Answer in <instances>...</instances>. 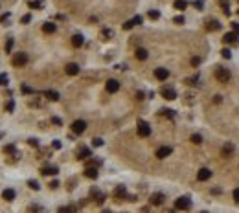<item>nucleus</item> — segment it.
I'll return each mask as SVG.
<instances>
[{
	"label": "nucleus",
	"mask_w": 239,
	"mask_h": 213,
	"mask_svg": "<svg viewBox=\"0 0 239 213\" xmlns=\"http://www.w3.org/2000/svg\"><path fill=\"white\" fill-rule=\"evenodd\" d=\"M40 173H42V174H57V173H59V169H57V167H50V165H48V167H42V169H40Z\"/></svg>",
	"instance_id": "412c9836"
},
{
	"label": "nucleus",
	"mask_w": 239,
	"mask_h": 213,
	"mask_svg": "<svg viewBox=\"0 0 239 213\" xmlns=\"http://www.w3.org/2000/svg\"><path fill=\"white\" fill-rule=\"evenodd\" d=\"M70 129H72V132H74V134H83V132L87 131V123H85L83 119H76V121L72 123V127H70Z\"/></svg>",
	"instance_id": "7ed1b4c3"
},
{
	"label": "nucleus",
	"mask_w": 239,
	"mask_h": 213,
	"mask_svg": "<svg viewBox=\"0 0 239 213\" xmlns=\"http://www.w3.org/2000/svg\"><path fill=\"white\" fill-rule=\"evenodd\" d=\"M92 145H94V147H101V145H103V140H101V138H94V140H92Z\"/></svg>",
	"instance_id": "4c0bfd02"
},
{
	"label": "nucleus",
	"mask_w": 239,
	"mask_h": 213,
	"mask_svg": "<svg viewBox=\"0 0 239 213\" xmlns=\"http://www.w3.org/2000/svg\"><path fill=\"white\" fill-rule=\"evenodd\" d=\"M232 151H234V147H232L230 143H226V145H224V149H223V155L226 156L228 153H232Z\"/></svg>",
	"instance_id": "72a5a7b5"
},
{
	"label": "nucleus",
	"mask_w": 239,
	"mask_h": 213,
	"mask_svg": "<svg viewBox=\"0 0 239 213\" xmlns=\"http://www.w3.org/2000/svg\"><path fill=\"white\" fill-rule=\"evenodd\" d=\"M173 22H175V24H184V17H175V19H173Z\"/></svg>",
	"instance_id": "49530a36"
},
{
	"label": "nucleus",
	"mask_w": 239,
	"mask_h": 213,
	"mask_svg": "<svg viewBox=\"0 0 239 213\" xmlns=\"http://www.w3.org/2000/svg\"><path fill=\"white\" fill-rule=\"evenodd\" d=\"M57 186H59V182H57V180H54V182H52V184H50V188H52V189H55V188H57Z\"/></svg>",
	"instance_id": "603ef678"
},
{
	"label": "nucleus",
	"mask_w": 239,
	"mask_h": 213,
	"mask_svg": "<svg viewBox=\"0 0 239 213\" xmlns=\"http://www.w3.org/2000/svg\"><path fill=\"white\" fill-rule=\"evenodd\" d=\"M118 90H120V83L116 79H109V81H107V92L114 94V92H118Z\"/></svg>",
	"instance_id": "1a4fd4ad"
},
{
	"label": "nucleus",
	"mask_w": 239,
	"mask_h": 213,
	"mask_svg": "<svg viewBox=\"0 0 239 213\" xmlns=\"http://www.w3.org/2000/svg\"><path fill=\"white\" fill-rule=\"evenodd\" d=\"M223 42H224V44H236V42H237V33H236V31L226 33V35L223 37Z\"/></svg>",
	"instance_id": "9d476101"
},
{
	"label": "nucleus",
	"mask_w": 239,
	"mask_h": 213,
	"mask_svg": "<svg viewBox=\"0 0 239 213\" xmlns=\"http://www.w3.org/2000/svg\"><path fill=\"white\" fill-rule=\"evenodd\" d=\"M30 20H31V15L28 13V15H24V17H22V20H20V22H22V24H28Z\"/></svg>",
	"instance_id": "ea45409f"
},
{
	"label": "nucleus",
	"mask_w": 239,
	"mask_h": 213,
	"mask_svg": "<svg viewBox=\"0 0 239 213\" xmlns=\"http://www.w3.org/2000/svg\"><path fill=\"white\" fill-rule=\"evenodd\" d=\"M28 6H30L31 9H40V7H42V2H39V0H31Z\"/></svg>",
	"instance_id": "393cba45"
},
{
	"label": "nucleus",
	"mask_w": 239,
	"mask_h": 213,
	"mask_svg": "<svg viewBox=\"0 0 239 213\" xmlns=\"http://www.w3.org/2000/svg\"><path fill=\"white\" fill-rule=\"evenodd\" d=\"M30 210H35V211H40V210H42V208H40V206H31V208H30Z\"/></svg>",
	"instance_id": "6e6d98bb"
},
{
	"label": "nucleus",
	"mask_w": 239,
	"mask_h": 213,
	"mask_svg": "<svg viewBox=\"0 0 239 213\" xmlns=\"http://www.w3.org/2000/svg\"><path fill=\"white\" fill-rule=\"evenodd\" d=\"M215 79L219 83H228L230 81V72L226 68H223V66H217L215 68Z\"/></svg>",
	"instance_id": "f257e3e1"
},
{
	"label": "nucleus",
	"mask_w": 239,
	"mask_h": 213,
	"mask_svg": "<svg viewBox=\"0 0 239 213\" xmlns=\"http://www.w3.org/2000/svg\"><path fill=\"white\" fill-rule=\"evenodd\" d=\"M7 74H0V85H7Z\"/></svg>",
	"instance_id": "58836bf2"
},
{
	"label": "nucleus",
	"mask_w": 239,
	"mask_h": 213,
	"mask_svg": "<svg viewBox=\"0 0 239 213\" xmlns=\"http://www.w3.org/2000/svg\"><path fill=\"white\" fill-rule=\"evenodd\" d=\"M83 42H85V39H83V35H79V33L72 37V46H74V48H81Z\"/></svg>",
	"instance_id": "f3484780"
},
{
	"label": "nucleus",
	"mask_w": 239,
	"mask_h": 213,
	"mask_svg": "<svg viewBox=\"0 0 239 213\" xmlns=\"http://www.w3.org/2000/svg\"><path fill=\"white\" fill-rule=\"evenodd\" d=\"M133 22H134V26H136V24H142V22H143V19H142L140 15H136V17L133 19Z\"/></svg>",
	"instance_id": "a18cd8bd"
},
{
	"label": "nucleus",
	"mask_w": 239,
	"mask_h": 213,
	"mask_svg": "<svg viewBox=\"0 0 239 213\" xmlns=\"http://www.w3.org/2000/svg\"><path fill=\"white\" fill-rule=\"evenodd\" d=\"M133 26H134V22H133V19L127 20V22H123V30L127 31V30H133Z\"/></svg>",
	"instance_id": "c85d7f7f"
},
{
	"label": "nucleus",
	"mask_w": 239,
	"mask_h": 213,
	"mask_svg": "<svg viewBox=\"0 0 239 213\" xmlns=\"http://www.w3.org/2000/svg\"><path fill=\"white\" fill-rule=\"evenodd\" d=\"M13 44H15V42H13V39H7V42H6V52H7V53L13 50Z\"/></svg>",
	"instance_id": "c756f323"
},
{
	"label": "nucleus",
	"mask_w": 239,
	"mask_h": 213,
	"mask_svg": "<svg viewBox=\"0 0 239 213\" xmlns=\"http://www.w3.org/2000/svg\"><path fill=\"white\" fill-rule=\"evenodd\" d=\"M85 176H87V178H92V180H94V178H98V169L88 165V167L85 169Z\"/></svg>",
	"instance_id": "2eb2a0df"
},
{
	"label": "nucleus",
	"mask_w": 239,
	"mask_h": 213,
	"mask_svg": "<svg viewBox=\"0 0 239 213\" xmlns=\"http://www.w3.org/2000/svg\"><path fill=\"white\" fill-rule=\"evenodd\" d=\"M88 156H90V149H87V147L81 149L79 153H77V158H79V160H85V158H88Z\"/></svg>",
	"instance_id": "b1692460"
},
{
	"label": "nucleus",
	"mask_w": 239,
	"mask_h": 213,
	"mask_svg": "<svg viewBox=\"0 0 239 213\" xmlns=\"http://www.w3.org/2000/svg\"><path fill=\"white\" fill-rule=\"evenodd\" d=\"M193 6H195L197 9H202V2H200V0H197V2H193Z\"/></svg>",
	"instance_id": "3c124183"
},
{
	"label": "nucleus",
	"mask_w": 239,
	"mask_h": 213,
	"mask_svg": "<svg viewBox=\"0 0 239 213\" xmlns=\"http://www.w3.org/2000/svg\"><path fill=\"white\" fill-rule=\"evenodd\" d=\"M55 30H57V26L54 22H44L42 24V31L44 33H55Z\"/></svg>",
	"instance_id": "4468645a"
},
{
	"label": "nucleus",
	"mask_w": 239,
	"mask_h": 213,
	"mask_svg": "<svg viewBox=\"0 0 239 213\" xmlns=\"http://www.w3.org/2000/svg\"><path fill=\"white\" fill-rule=\"evenodd\" d=\"M162 112H164V114H166V116L173 118V110H169V109H164V110H162Z\"/></svg>",
	"instance_id": "09e8293b"
},
{
	"label": "nucleus",
	"mask_w": 239,
	"mask_h": 213,
	"mask_svg": "<svg viewBox=\"0 0 239 213\" xmlns=\"http://www.w3.org/2000/svg\"><path fill=\"white\" fill-rule=\"evenodd\" d=\"M151 204H153V206H160V204H164V195H162V193L151 195Z\"/></svg>",
	"instance_id": "ddd939ff"
},
{
	"label": "nucleus",
	"mask_w": 239,
	"mask_h": 213,
	"mask_svg": "<svg viewBox=\"0 0 239 213\" xmlns=\"http://www.w3.org/2000/svg\"><path fill=\"white\" fill-rule=\"evenodd\" d=\"M44 96L48 97L50 101H57V99H59V92H55V90H46Z\"/></svg>",
	"instance_id": "6ab92c4d"
},
{
	"label": "nucleus",
	"mask_w": 239,
	"mask_h": 213,
	"mask_svg": "<svg viewBox=\"0 0 239 213\" xmlns=\"http://www.w3.org/2000/svg\"><path fill=\"white\" fill-rule=\"evenodd\" d=\"M127 195V189H125V186H118L116 189H114V197L116 198H123Z\"/></svg>",
	"instance_id": "a211bd4d"
},
{
	"label": "nucleus",
	"mask_w": 239,
	"mask_h": 213,
	"mask_svg": "<svg viewBox=\"0 0 239 213\" xmlns=\"http://www.w3.org/2000/svg\"><path fill=\"white\" fill-rule=\"evenodd\" d=\"M221 55H223V57H224V59H230V57H232V52H230L228 48H224V50L221 52Z\"/></svg>",
	"instance_id": "c9c22d12"
},
{
	"label": "nucleus",
	"mask_w": 239,
	"mask_h": 213,
	"mask_svg": "<svg viewBox=\"0 0 239 213\" xmlns=\"http://www.w3.org/2000/svg\"><path fill=\"white\" fill-rule=\"evenodd\" d=\"M234 200H236V204H239V188L234 189Z\"/></svg>",
	"instance_id": "a19ab883"
},
{
	"label": "nucleus",
	"mask_w": 239,
	"mask_h": 213,
	"mask_svg": "<svg viewBox=\"0 0 239 213\" xmlns=\"http://www.w3.org/2000/svg\"><path fill=\"white\" fill-rule=\"evenodd\" d=\"M52 121H54L55 125H61V119H59V118H52Z\"/></svg>",
	"instance_id": "5fc2aeb1"
},
{
	"label": "nucleus",
	"mask_w": 239,
	"mask_h": 213,
	"mask_svg": "<svg viewBox=\"0 0 239 213\" xmlns=\"http://www.w3.org/2000/svg\"><path fill=\"white\" fill-rule=\"evenodd\" d=\"M6 153H7V155H15V153H17L15 145H6Z\"/></svg>",
	"instance_id": "473e14b6"
},
{
	"label": "nucleus",
	"mask_w": 239,
	"mask_h": 213,
	"mask_svg": "<svg viewBox=\"0 0 239 213\" xmlns=\"http://www.w3.org/2000/svg\"><path fill=\"white\" fill-rule=\"evenodd\" d=\"M221 6H223V9H224V13H226V15H230V7H228V0H223V2H221Z\"/></svg>",
	"instance_id": "7c9ffc66"
},
{
	"label": "nucleus",
	"mask_w": 239,
	"mask_h": 213,
	"mask_svg": "<svg viewBox=\"0 0 239 213\" xmlns=\"http://www.w3.org/2000/svg\"><path fill=\"white\" fill-rule=\"evenodd\" d=\"M171 155V147H160L158 151H157V158H160V160H164V158H167V156Z\"/></svg>",
	"instance_id": "9b49d317"
},
{
	"label": "nucleus",
	"mask_w": 239,
	"mask_h": 213,
	"mask_svg": "<svg viewBox=\"0 0 239 213\" xmlns=\"http://www.w3.org/2000/svg\"><path fill=\"white\" fill-rule=\"evenodd\" d=\"M112 35H114V33H112V30H103V37H107V39H109V37H112Z\"/></svg>",
	"instance_id": "79ce46f5"
},
{
	"label": "nucleus",
	"mask_w": 239,
	"mask_h": 213,
	"mask_svg": "<svg viewBox=\"0 0 239 213\" xmlns=\"http://www.w3.org/2000/svg\"><path fill=\"white\" fill-rule=\"evenodd\" d=\"M190 206H191L190 197H179V198L175 200V208H177V210H188Z\"/></svg>",
	"instance_id": "20e7f679"
},
{
	"label": "nucleus",
	"mask_w": 239,
	"mask_h": 213,
	"mask_svg": "<svg viewBox=\"0 0 239 213\" xmlns=\"http://www.w3.org/2000/svg\"><path fill=\"white\" fill-rule=\"evenodd\" d=\"M147 15H149V19H151V20H157V19L160 17V13H158V11H155V9H151Z\"/></svg>",
	"instance_id": "bb28decb"
},
{
	"label": "nucleus",
	"mask_w": 239,
	"mask_h": 213,
	"mask_svg": "<svg viewBox=\"0 0 239 213\" xmlns=\"http://www.w3.org/2000/svg\"><path fill=\"white\" fill-rule=\"evenodd\" d=\"M28 143H30L31 147H37V145H39V141H37L35 138H30V140H28Z\"/></svg>",
	"instance_id": "37998d69"
},
{
	"label": "nucleus",
	"mask_w": 239,
	"mask_h": 213,
	"mask_svg": "<svg viewBox=\"0 0 239 213\" xmlns=\"http://www.w3.org/2000/svg\"><path fill=\"white\" fill-rule=\"evenodd\" d=\"M197 81H199V76H195V77L186 79V83H188V85H191V86H193V85H197Z\"/></svg>",
	"instance_id": "e433bc0d"
},
{
	"label": "nucleus",
	"mask_w": 239,
	"mask_h": 213,
	"mask_svg": "<svg viewBox=\"0 0 239 213\" xmlns=\"http://www.w3.org/2000/svg\"><path fill=\"white\" fill-rule=\"evenodd\" d=\"M2 197H4V200L11 202V200H15V191L7 188V189H4V191H2Z\"/></svg>",
	"instance_id": "dca6fc26"
},
{
	"label": "nucleus",
	"mask_w": 239,
	"mask_h": 213,
	"mask_svg": "<svg viewBox=\"0 0 239 213\" xmlns=\"http://www.w3.org/2000/svg\"><path fill=\"white\" fill-rule=\"evenodd\" d=\"M219 28H221V24L217 20H208V26H206L208 31H213V30H219Z\"/></svg>",
	"instance_id": "aec40b11"
},
{
	"label": "nucleus",
	"mask_w": 239,
	"mask_h": 213,
	"mask_svg": "<svg viewBox=\"0 0 239 213\" xmlns=\"http://www.w3.org/2000/svg\"><path fill=\"white\" fill-rule=\"evenodd\" d=\"M26 63H28V55H26L24 52L15 53V57H13V64H15V66H19V68H20V66H24Z\"/></svg>",
	"instance_id": "39448f33"
},
{
	"label": "nucleus",
	"mask_w": 239,
	"mask_h": 213,
	"mask_svg": "<svg viewBox=\"0 0 239 213\" xmlns=\"http://www.w3.org/2000/svg\"><path fill=\"white\" fill-rule=\"evenodd\" d=\"M22 92H24V94H35V90H33V88H30L28 85H22Z\"/></svg>",
	"instance_id": "2f4dec72"
},
{
	"label": "nucleus",
	"mask_w": 239,
	"mask_h": 213,
	"mask_svg": "<svg viewBox=\"0 0 239 213\" xmlns=\"http://www.w3.org/2000/svg\"><path fill=\"white\" fill-rule=\"evenodd\" d=\"M232 30H234V31L239 35V22H232Z\"/></svg>",
	"instance_id": "de8ad7c7"
},
{
	"label": "nucleus",
	"mask_w": 239,
	"mask_h": 213,
	"mask_svg": "<svg viewBox=\"0 0 239 213\" xmlns=\"http://www.w3.org/2000/svg\"><path fill=\"white\" fill-rule=\"evenodd\" d=\"M9 19V13H6V15H2V17H0V24H4V22H6V20Z\"/></svg>",
	"instance_id": "8fccbe9b"
},
{
	"label": "nucleus",
	"mask_w": 239,
	"mask_h": 213,
	"mask_svg": "<svg viewBox=\"0 0 239 213\" xmlns=\"http://www.w3.org/2000/svg\"><path fill=\"white\" fill-rule=\"evenodd\" d=\"M237 13H239V11H237Z\"/></svg>",
	"instance_id": "4d7b16f0"
},
{
	"label": "nucleus",
	"mask_w": 239,
	"mask_h": 213,
	"mask_svg": "<svg viewBox=\"0 0 239 213\" xmlns=\"http://www.w3.org/2000/svg\"><path fill=\"white\" fill-rule=\"evenodd\" d=\"M64 72H66L68 76H77V74H79V64H76V63H68V64L64 66Z\"/></svg>",
	"instance_id": "423d86ee"
},
{
	"label": "nucleus",
	"mask_w": 239,
	"mask_h": 213,
	"mask_svg": "<svg viewBox=\"0 0 239 213\" xmlns=\"http://www.w3.org/2000/svg\"><path fill=\"white\" fill-rule=\"evenodd\" d=\"M54 149H61V141H57V140L54 141Z\"/></svg>",
	"instance_id": "864d4df0"
},
{
	"label": "nucleus",
	"mask_w": 239,
	"mask_h": 213,
	"mask_svg": "<svg viewBox=\"0 0 239 213\" xmlns=\"http://www.w3.org/2000/svg\"><path fill=\"white\" fill-rule=\"evenodd\" d=\"M190 140H191V143L199 145L200 141H202V136H200V134H191V138H190Z\"/></svg>",
	"instance_id": "a878e982"
},
{
	"label": "nucleus",
	"mask_w": 239,
	"mask_h": 213,
	"mask_svg": "<svg viewBox=\"0 0 239 213\" xmlns=\"http://www.w3.org/2000/svg\"><path fill=\"white\" fill-rule=\"evenodd\" d=\"M134 55H136V59H140V61H145V59H147V50H143V48H138Z\"/></svg>",
	"instance_id": "4be33fe9"
},
{
	"label": "nucleus",
	"mask_w": 239,
	"mask_h": 213,
	"mask_svg": "<svg viewBox=\"0 0 239 213\" xmlns=\"http://www.w3.org/2000/svg\"><path fill=\"white\" fill-rule=\"evenodd\" d=\"M200 64V57H193L191 59V66H199Z\"/></svg>",
	"instance_id": "c03bdc74"
},
{
	"label": "nucleus",
	"mask_w": 239,
	"mask_h": 213,
	"mask_svg": "<svg viewBox=\"0 0 239 213\" xmlns=\"http://www.w3.org/2000/svg\"><path fill=\"white\" fill-rule=\"evenodd\" d=\"M197 178H199L200 182H206V180H210V178H212V171H210L208 167H202L199 173H197Z\"/></svg>",
	"instance_id": "6e6552de"
},
{
	"label": "nucleus",
	"mask_w": 239,
	"mask_h": 213,
	"mask_svg": "<svg viewBox=\"0 0 239 213\" xmlns=\"http://www.w3.org/2000/svg\"><path fill=\"white\" fill-rule=\"evenodd\" d=\"M155 77L158 79V81H166V79L169 77V70L167 68H157L155 70Z\"/></svg>",
	"instance_id": "0eeeda50"
},
{
	"label": "nucleus",
	"mask_w": 239,
	"mask_h": 213,
	"mask_svg": "<svg viewBox=\"0 0 239 213\" xmlns=\"http://www.w3.org/2000/svg\"><path fill=\"white\" fill-rule=\"evenodd\" d=\"M149 134H151V127H149V123H147V121H143V119H140V121H138V136L147 138Z\"/></svg>",
	"instance_id": "f03ea898"
},
{
	"label": "nucleus",
	"mask_w": 239,
	"mask_h": 213,
	"mask_svg": "<svg viewBox=\"0 0 239 213\" xmlns=\"http://www.w3.org/2000/svg\"><path fill=\"white\" fill-rule=\"evenodd\" d=\"M28 186H30L31 189H35V191H37V189L40 188V186H39V182H35V180H30V182H28Z\"/></svg>",
	"instance_id": "f704fd0d"
},
{
	"label": "nucleus",
	"mask_w": 239,
	"mask_h": 213,
	"mask_svg": "<svg viewBox=\"0 0 239 213\" xmlns=\"http://www.w3.org/2000/svg\"><path fill=\"white\" fill-rule=\"evenodd\" d=\"M186 7H188V2H186V0H175V9L184 11Z\"/></svg>",
	"instance_id": "5701e85b"
},
{
	"label": "nucleus",
	"mask_w": 239,
	"mask_h": 213,
	"mask_svg": "<svg viewBox=\"0 0 239 213\" xmlns=\"http://www.w3.org/2000/svg\"><path fill=\"white\" fill-rule=\"evenodd\" d=\"M6 110H7V112H13V110H15V101H13V99H11V101H7Z\"/></svg>",
	"instance_id": "cd10ccee"
},
{
	"label": "nucleus",
	"mask_w": 239,
	"mask_h": 213,
	"mask_svg": "<svg viewBox=\"0 0 239 213\" xmlns=\"http://www.w3.org/2000/svg\"><path fill=\"white\" fill-rule=\"evenodd\" d=\"M162 96H164V99H167V101H173L177 97V92L173 88H164L162 90Z\"/></svg>",
	"instance_id": "f8f14e48"
}]
</instances>
